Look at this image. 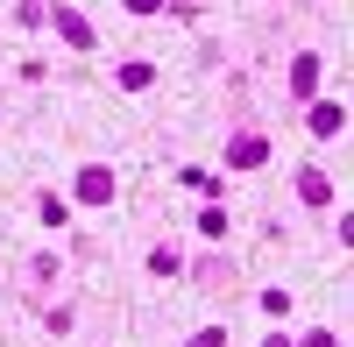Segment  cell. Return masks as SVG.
Segmentation results:
<instances>
[{
	"label": "cell",
	"mask_w": 354,
	"mask_h": 347,
	"mask_svg": "<svg viewBox=\"0 0 354 347\" xmlns=\"http://www.w3.org/2000/svg\"><path fill=\"white\" fill-rule=\"evenodd\" d=\"M290 85H298V100H312V85H319V57H298V71H290Z\"/></svg>",
	"instance_id": "cell-3"
},
{
	"label": "cell",
	"mask_w": 354,
	"mask_h": 347,
	"mask_svg": "<svg viewBox=\"0 0 354 347\" xmlns=\"http://www.w3.org/2000/svg\"><path fill=\"white\" fill-rule=\"evenodd\" d=\"M298 191H305V206H326V198H333V185L319 178V170H305V178H298Z\"/></svg>",
	"instance_id": "cell-2"
},
{
	"label": "cell",
	"mask_w": 354,
	"mask_h": 347,
	"mask_svg": "<svg viewBox=\"0 0 354 347\" xmlns=\"http://www.w3.org/2000/svg\"><path fill=\"white\" fill-rule=\"evenodd\" d=\"M192 347H220V326H205V333H198V340H192Z\"/></svg>",
	"instance_id": "cell-6"
},
{
	"label": "cell",
	"mask_w": 354,
	"mask_h": 347,
	"mask_svg": "<svg viewBox=\"0 0 354 347\" xmlns=\"http://www.w3.org/2000/svg\"><path fill=\"white\" fill-rule=\"evenodd\" d=\"M128 8H135V15H156V8H163V0H128Z\"/></svg>",
	"instance_id": "cell-7"
},
{
	"label": "cell",
	"mask_w": 354,
	"mask_h": 347,
	"mask_svg": "<svg viewBox=\"0 0 354 347\" xmlns=\"http://www.w3.org/2000/svg\"><path fill=\"white\" fill-rule=\"evenodd\" d=\"M106 191H113V185H106V170H85V178H78V198H93V206H100Z\"/></svg>",
	"instance_id": "cell-4"
},
{
	"label": "cell",
	"mask_w": 354,
	"mask_h": 347,
	"mask_svg": "<svg viewBox=\"0 0 354 347\" xmlns=\"http://www.w3.org/2000/svg\"><path fill=\"white\" fill-rule=\"evenodd\" d=\"M57 28H64V36H71V43H78V50H93V28H85V21H78V15H57Z\"/></svg>",
	"instance_id": "cell-5"
},
{
	"label": "cell",
	"mask_w": 354,
	"mask_h": 347,
	"mask_svg": "<svg viewBox=\"0 0 354 347\" xmlns=\"http://www.w3.org/2000/svg\"><path fill=\"white\" fill-rule=\"evenodd\" d=\"M227 163H234V170H262V163H270V142H262V135H234Z\"/></svg>",
	"instance_id": "cell-1"
}]
</instances>
